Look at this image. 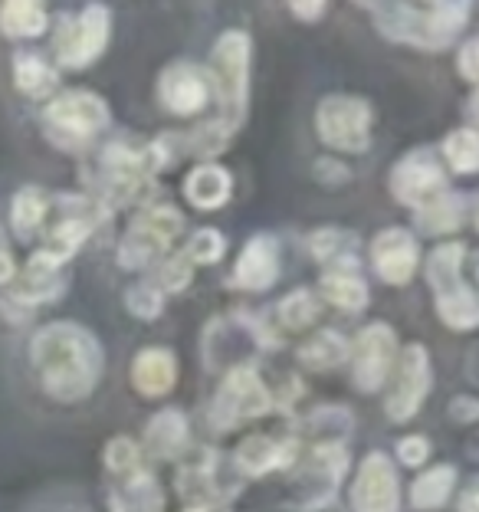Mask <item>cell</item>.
<instances>
[{"label":"cell","mask_w":479,"mask_h":512,"mask_svg":"<svg viewBox=\"0 0 479 512\" xmlns=\"http://www.w3.org/2000/svg\"><path fill=\"white\" fill-rule=\"evenodd\" d=\"M319 312H322V299L315 296L312 289H296V293L279 299L276 319L289 332H306L309 325H315V319H319Z\"/></svg>","instance_id":"32"},{"label":"cell","mask_w":479,"mask_h":512,"mask_svg":"<svg viewBox=\"0 0 479 512\" xmlns=\"http://www.w3.org/2000/svg\"><path fill=\"white\" fill-rule=\"evenodd\" d=\"M158 99L171 115H197L204 112L210 102H214V92H210V76L204 66L197 63H171L161 69L158 76Z\"/></svg>","instance_id":"16"},{"label":"cell","mask_w":479,"mask_h":512,"mask_svg":"<svg viewBox=\"0 0 479 512\" xmlns=\"http://www.w3.org/2000/svg\"><path fill=\"white\" fill-rule=\"evenodd\" d=\"M273 407V391L266 388L263 375L253 365H233L210 401V430L214 434H230L243 424L256 421Z\"/></svg>","instance_id":"8"},{"label":"cell","mask_w":479,"mask_h":512,"mask_svg":"<svg viewBox=\"0 0 479 512\" xmlns=\"http://www.w3.org/2000/svg\"><path fill=\"white\" fill-rule=\"evenodd\" d=\"M348 470V447L345 440H319L299 467V499L292 506L299 512L325 509L335 499L338 486Z\"/></svg>","instance_id":"12"},{"label":"cell","mask_w":479,"mask_h":512,"mask_svg":"<svg viewBox=\"0 0 479 512\" xmlns=\"http://www.w3.org/2000/svg\"><path fill=\"white\" fill-rule=\"evenodd\" d=\"M50 27V17H46L43 4H33V0H7L0 4V33L10 40H30L40 37Z\"/></svg>","instance_id":"28"},{"label":"cell","mask_w":479,"mask_h":512,"mask_svg":"<svg viewBox=\"0 0 479 512\" xmlns=\"http://www.w3.org/2000/svg\"><path fill=\"white\" fill-rule=\"evenodd\" d=\"M443 161L450 165L453 174H476L479 168V135L476 128L463 125V128H453V132L443 138Z\"/></svg>","instance_id":"33"},{"label":"cell","mask_w":479,"mask_h":512,"mask_svg":"<svg viewBox=\"0 0 479 512\" xmlns=\"http://www.w3.org/2000/svg\"><path fill=\"white\" fill-rule=\"evenodd\" d=\"M112 37V14L105 4H89L63 17L53 33V56L60 69H86L99 60Z\"/></svg>","instance_id":"10"},{"label":"cell","mask_w":479,"mask_h":512,"mask_svg":"<svg viewBox=\"0 0 479 512\" xmlns=\"http://www.w3.org/2000/svg\"><path fill=\"white\" fill-rule=\"evenodd\" d=\"M476 417H479V404H476V398H470V394H460V398L450 401V421L473 424Z\"/></svg>","instance_id":"43"},{"label":"cell","mask_w":479,"mask_h":512,"mask_svg":"<svg viewBox=\"0 0 479 512\" xmlns=\"http://www.w3.org/2000/svg\"><path fill=\"white\" fill-rule=\"evenodd\" d=\"M109 512H165V493H161L158 480L151 476L145 463L112 476Z\"/></svg>","instance_id":"20"},{"label":"cell","mask_w":479,"mask_h":512,"mask_svg":"<svg viewBox=\"0 0 479 512\" xmlns=\"http://www.w3.org/2000/svg\"><path fill=\"white\" fill-rule=\"evenodd\" d=\"M453 486H457V467H450V463H437V467L420 473L411 483V493H407L411 496V509L427 512V509L447 506Z\"/></svg>","instance_id":"29"},{"label":"cell","mask_w":479,"mask_h":512,"mask_svg":"<svg viewBox=\"0 0 479 512\" xmlns=\"http://www.w3.org/2000/svg\"><path fill=\"white\" fill-rule=\"evenodd\" d=\"M289 14L299 17L302 23H319L329 14V4H322V0H296V4H289Z\"/></svg>","instance_id":"41"},{"label":"cell","mask_w":479,"mask_h":512,"mask_svg":"<svg viewBox=\"0 0 479 512\" xmlns=\"http://www.w3.org/2000/svg\"><path fill=\"white\" fill-rule=\"evenodd\" d=\"M348 503H352V512H397L401 509L397 467L384 450H371V453H365V460L358 463Z\"/></svg>","instance_id":"15"},{"label":"cell","mask_w":479,"mask_h":512,"mask_svg":"<svg viewBox=\"0 0 479 512\" xmlns=\"http://www.w3.org/2000/svg\"><path fill=\"white\" fill-rule=\"evenodd\" d=\"M319 299L332 302L335 309L345 312H361L368 306V283L361 279V273L355 270V263H338L329 266L319 279Z\"/></svg>","instance_id":"24"},{"label":"cell","mask_w":479,"mask_h":512,"mask_svg":"<svg viewBox=\"0 0 479 512\" xmlns=\"http://www.w3.org/2000/svg\"><path fill=\"white\" fill-rule=\"evenodd\" d=\"M132 388L142 394V398L155 401L165 398V394L178 384V358H174L171 348H145L132 358Z\"/></svg>","instance_id":"21"},{"label":"cell","mask_w":479,"mask_h":512,"mask_svg":"<svg viewBox=\"0 0 479 512\" xmlns=\"http://www.w3.org/2000/svg\"><path fill=\"white\" fill-rule=\"evenodd\" d=\"M171 138H158L151 145H132V142H112L99 151L96 158V171H92V181H96V194H99V211H115L128 201H135L138 191L151 181V174L171 165Z\"/></svg>","instance_id":"4"},{"label":"cell","mask_w":479,"mask_h":512,"mask_svg":"<svg viewBox=\"0 0 479 512\" xmlns=\"http://www.w3.org/2000/svg\"><path fill=\"white\" fill-rule=\"evenodd\" d=\"M14 276H17V260H14V250H10L7 227L0 224V286H7Z\"/></svg>","instance_id":"42"},{"label":"cell","mask_w":479,"mask_h":512,"mask_svg":"<svg viewBox=\"0 0 479 512\" xmlns=\"http://www.w3.org/2000/svg\"><path fill=\"white\" fill-rule=\"evenodd\" d=\"M375 27L394 43L424 53H443L470 23L473 4H365Z\"/></svg>","instance_id":"3"},{"label":"cell","mask_w":479,"mask_h":512,"mask_svg":"<svg viewBox=\"0 0 479 512\" xmlns=\"http://www.w3.org/2000/svg\"><path fill=\"white\" fill-rule=\"evenodd\" d=\"M224 253H227V240L214 227H201L188 240V247H184V256H188L191 266H214L224 260Z\"/></svg>","instance_id":"35"},{"label":"cell","mask_w":479,"mask_h":512,"mask_svg":"<svg viewBox=\"0 0 479 512\" xmlns=\"http://www.w3.org/2000/svg\"><path fill=\"white\" fill-rule=\"evenodd\" d=\"M105 470H109V476H119V473H128L135 467H142V447L135 444L132 437H112L109 444H105Z\"/></svg>","instance_id":"37"},{"label":"cell","mask_w":479,"mask_h":512,"mask_svg":"<svg viewBox=\"0 0 479 512\" xmlns=\"http://www.w3.org/2000/svg\"><path fill=\"white\" fill-rule=\"evenodd\" d=\"M279 279V240L270 234H253L233 266V283L247 293H263Z\"/></svg>","instance_id":"19"},{"label":"cell","mask_w":479,"mask_h":512,"mask_svg":"<svg viewBox=\"0 0 479 512\" xmlns=\"http://www.w3.org/2000/svg\"><path fill=\"white\" fill-rule=\"evenodd\" d=\"M430 440L424 434H411V437H404V440H397V460L404 463V467H424V463L430 460Z\"/></svg>","instance_id":"38"},{"label":"cell","mask_w":479,"mask_h":512,"mask_svg":"<svg viewBox=\"0 0 479 512\" xmlns=\"http://www.w3.org/2000/svg\"><path fill=\"white\" fill-rule=\"evenodd\" d=\"M397 375L394 384L384 398V414H388L391 424H407L414 421L420 404L427 401L430 388H434V365H430V352L420 342L404 345L397 352Z\"/></svg>","instance_id":"11"},{"label":"cell","mask_w":479,"mask_h":512,"mask_svg":"<svg viewBox=\"0 0 479 512\" xmlns=\"http://www.w3.org/2000/svg\"><path fill=\"white\" fill-rule=\"evenodd\" d=\"M191 447V427L178 407L158 411L145 427V450L155 460H178Z\"/></svg>","instance_id":"22"},{"label":"cell","mask_w":479,"mask_h":512,"mask_svg":"<svg viewBox=\"0 0 479 512\" xmlns=\"http://www.w3.org/2000/svg\"><path fill=\"white\" fill-rule=\"evenodd\" d=\"M250 56H253V40L247 30H224L210 50V92L220 106V115L214 122L201 125L188 138V145L201 151V158L217 155L237 128L247 119V99H250Z\"/></svg>","instance_id":"2"},{"label":"cell","mask_w":479,"mask_h":512,"mask_svg":"<svg viewBox=\"0 0 479 512\" xmlns=\"http://www.w3.org/2000/svg\"><path fill=\"white\" fill-rule=\"evenodd\" d=\"M470 197L460 191H443L434 201H427L420 211H414L417 227L424 230L427 237H443V234H457L470 217Z\"/></svg>","instance_id":"25"},{"label":"cell","mask_w":479,"mask_h":512,"mask_svg":"<svg viewBox=\"0 0 479 512\" xmlns=\"http://www.w3.org/2000/svg\"><path fill=\"white\" fill-rule=\"evenodd\" d=\"M312 174H315V181L325 184V188H338V184L352 181V171H348L338 158H319L312 165Z\"/></svg>","instance_id":"39"},{"label":"cell","mask_w":479,"mask_h":512,"mask_svg":"<svg viewBox=\"0 0 479 512\" xmlns=\"http://www.w3.org/2000/svg\"><path fill=\"white\" fill-rule=\"evenodd\" d=\"M292 460H296V440H286L279 434L243 437L230 457L233 470H237V476H243V480H256V476L283 470Z\"/></svg>","instance_id":"18"},{"label":"cell","mask_w":479,"mask_h":512,"mask_svg":"<svg viewBox=\"0 0 479 512\" xmlns=\"http://www.w3.org/2000/svg\"><path fill=\"white\" fill-rule=\"evenodd\" d=\"M184 234V214L171 204H151L132 217L115 247V260L122 270H151L174 250Z\"/></svg>","instance_id":"7"},{"label":"cell","mask_w":479,"mask_h":512,"mask_svg":"<svg viewBox=\"0 0 479 512\" xmlns=\"http://www.w3.org/2000/svg\"><path fill=\"white\" fill-rule=\"evenodd\" d=\"M371 102L348 92H332L315 106V135L322 145L342 155H365L371 148Z\"/></svg>","instance_id":"9"},{"label":"cell","mask_w":479,"mask_h":512,"mask_svg":"<svg viewBox=\"0 0 479 512\" xmlns=\"http://www.w3.org/2000/svg\"><path fill=\"white\" fill-rule=\"evenodd\" d=\"M371 266L375 276L388 286H407L420 266V243L411 230L384 227L371 243Z\"/></svg>","instance_id":"17"},{"label":"cell","mask_w":479,"mask_h":512,"mask_svg":"<svg viewBox=\"0 0 479 512\" xmlns=\"http://www.w3.org/2000/svg\"><path fill=\"white\" fill-rule=\"evenodd\" d=\"M191 279H194V266L188 263V256H184V253H168L165 260L151 266L145 283L155 286L158 293L168 299V296L184 293V289L191 286Z\"/></svg>","instance_id":"34"},{"label":"cell","mask_w":479,"mask_h":512,"mask_svg":"<svg viewBox=\"0 0 479 512\" xmlns=\"http://www.w3.org/2000/svg\"><path fill=\"white\" fill-rule=\"evenodd\" d=\"M30 365L53 401L76 404L102 378V345L79 322H46L30 339Z\"/></svg>","instance_id":"1"},{"label":"cell","mask_w":479,"mask_h":512,"mask_svg":"<svg viewBox=\"0 0 479 512\" xmlns=\"http://www.w3.org/2000/svg\"><path fill=\"white\" fill-rule=\"evenodd\" d=\"M355 247H358V237L352 234V230L322 227V230H312L309 234V253L325 266H338V263L355 260Z\"/></svg>","instance_id":"31"},{"label":"cell","mask_w":479,"mask_h":512,"mask_svg":"<svg viewBox=\"0 0 479 512\" xmlns=\"http://www.w3.org/2000/svg\"><path fill=\"white\" fill-rule=\"evenodd\" d=\"M476 493H479V486H476V480H473V483L463 490V499H460V512H476V499H479Z\"/></svg>","instance_id":"44"},{"label":"cell","mask_w":479,"mask_h":512,"mask_svg":"<svg viewBox=\"0 0 479 512\" xmlns=\"http://www.w3.org/2000/svg\"><path fill=\"white\" fill-rule=\"evenodd\" d=\"M466 243L450 240L440 243L427 256V283L434 289V306L440 322L453 332H473L479 325V302L473 286L463 276Z\"/></svg>","instance_id":"6"},{"label":"cell","mask_w":479,"mask_h":512,"mask_svg":"<svg viewBox=\"0 0 479 512\" xmlns=\"http://www.w3.org/2000/svg\"><path fill=\"white\" fill-rule=\"evenodd\" d=\"M348 348H352V342H348L342 332L322 329L296 348V358L312 371H332L348 362Z\"/></svg>","instance_id":"27"},{"label":"cell","mask_w":479,"mask_h":512,"mask_svg":"<svg viewBox=\"0 0 479 512\" xmlns=\"http://www.w3.org/2000/svg\"><path fill=\"white\" fill-rule=\"evenodd\" d=\"M40 122H43V135L56 148L79 155V151H86L112 125V109L99 92L69 89L46 102Z\"/></svg>","instance_id":"5"},{"label":"cell","mask_w":479,"mask_h":512,"mask_svg":"<svg viewBox=\"0 0 479 512\" xmlns=\"http://www.w3.org/2000/svg\"><path fill=\"white\" fill-rule=\"evenodd\" d=\"M457 66H460V73H463L466 83H476V79H479V40L476 37H470V40L463 43Z\"/></svg>","instance_id":"40"},{"label":"cell","mask_w":479,"mask_h":512,"mask_svg":"<svg viewBox=\"0 0 479 512\" xmlns=\"http://www.w3.org/2000/svg\"><path fill=\"white\" fill-rule=\"evenodd\" d=\"M46 214H50V194L43 188H20L10 201V230L20 240H30L43 227Z\"/></svg>","instance_id":"30"},{"label":"cell","mask_w":479,"mask_h":512,"mask_svg":"<svg viewBox=\"0 0 479 512\" xmlns=\"http://www.w3.org/2000/svg\"><path fill=\"white\" fill-rule=\"evenodd\" d=\"M125 309L132 312L135 319L155 322L161 316V309H165V296H161L155 286H148L145 279H142V283H135V286L125 289Z\"/></svg>","instance_id":"36"},{"label":"cell","mask_w":479,"mask_h":512,"mask_svg":"<svg viewBox=\"0 0 479 512\" xmlns=\"http://www.w3.org/2000/svg\"><path fill=\"white\" fill-rule=\"evenodd\" d=\"M397 335L388 322H371L365 325L352 348H348V362H352V384L361 394H375L388 384L394 362H397Z\"/></svg>","instance_id":"13"},{"label":"cell","mask_w":479,"mask_h":512,"mask_svg":"<svg viewBox=\"0 0 479 512\" xmlns=\"http://www.w3.org/2000/svg\"><path fill=\"white\" fill-rule=\"evenodd\" d=\"M184 201L197 211H220L230 194H233V178L224 165H217V161H204V165H197L188 178H184Z\"/></svg>","instance_id":"23"},{"label":"cell","mask_w":479,"mask_h":512,"mask_svg":"<svg viewBox=\"0 0 479 512\" xmlns=\"http://www.w3.org/2000/svg\"><path fill=\"white\" fill-rule=\"evenodd\" d=\"M56 83H60V73H56V69L46 63L40 53H33V50H17L14 53V86L27 99L53 96Z\"/></svg>","instance_id":"26"},{"label":"cell","mask_w":479,"mask_h":512,"mask_svg":"<svg viewBox=\"0 0 479 512\" xmlns=\"http://www.w3.org/2000/svg\"><path fill=\"white\" fill-rule=\"evenodd\" d=\"M388 188L397 204L420 211L427 201H434L437 194L447 191V171L440 168V161L430 148H414L401 161H394Z\"/></svg>","instance_id":"14"}]
</instances>
